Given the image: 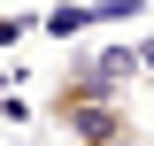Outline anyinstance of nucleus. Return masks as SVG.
Instances as JSON below:
<instances>
[{"label": "nucleus", "instance_id": "nucleus-3", "mask_svg": "<svg viewBox=\"0 0 154 146\" xmlns=\"http://www.w3.org/2000/svg\"><path fill=\"white\" fill-rule=\"evenodd\" d=\"M31 23H38V16H0V46H16V38L31 31Z\"/></svg>", "mask_w": 154, "mask_h": 146}, {"label": "nucleus", "instance_id": "nucleus-2", "mask_svg": "<svg viewBox=\"0 0 154 146\" xmlns=\"http://www.w3.org/2000/svg\"><path fill=\"white\" fill-rule=\"evenodd\" d=\"M85 23H93V8H46V16H38V31H54V38H77Z\"/></svg>", "mask_w": 154, "mask_h": 146}, {"label": "nucleus", "instance_id": "nucleus-4", "mask_svg": "<svg viewBox=\"0 0 154 146\" xmlns=\"http://www.w3.org/2000/svg\"><path fill=\"white\" fill-rule=\"evenodd\" d=\"M139 77H146V85H154V31L139 38Z\"/></svg>", "mask_w": 154, "mask_h": 146}, {"label": "nucleus", "instance_id": "nucleus-1", "mask_svg": "<svg viewBox=\"0 0 154 146\" xmlns=\"http://www.w3.org/2000/svg\"><path fill=\"white\" fill-rule=\"evenodd\" d=\"M46 123H54L69 146H123V138H139L123 85H116V77H100L93 54H77L69 69L54 77V92H46Z\"/></svg>", "mask_w": 154, "mask_h": 146}, {"label": "nucleus", "instance_id": "nucleus-5", "mask_svg": "<svg viewBox=\"0 0 154 146\" xmlns=\"http://www.w3.org/2000/svg\"><path fill=\"white\" fill-rule=\"evenodd\" d=\"M123 146H154V138H123Z\"/></svg>", "mask_w": 154, "mask_h": 146}]
</instances>
